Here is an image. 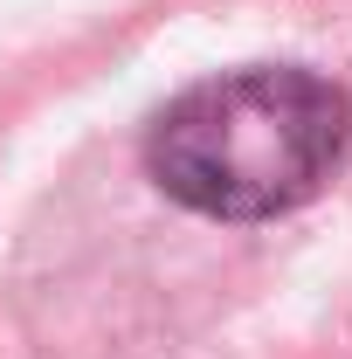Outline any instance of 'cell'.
Masks as SVG:
<instances>
[{
	"instance_id": "cell-1",
	"label": "cell",
	"mask_w": 352,
	"mask_h": 359,
	"mask_svg": "<svg viewBox=\"0 0 352 359\" xmlns=\"http://www.w3.org/2000/svg\"><path fill=\"white\" fill-rule=\"evenodd\" d=\"M352 90L304 62H249L180 90L145 132L159 194L208 222H276L339 173Z\"/></svg>"
}]
</instances>
